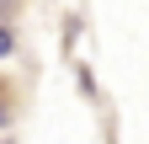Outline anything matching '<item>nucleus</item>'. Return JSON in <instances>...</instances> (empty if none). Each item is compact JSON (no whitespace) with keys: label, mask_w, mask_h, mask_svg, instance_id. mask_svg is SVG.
Segmentation results:
<instances>
[{"label":"nucleus","mask_w":149,"mask_h":144,"mask_svg":"<svg viewBox=\"0 0 149 144\" xmlns=\"http://www.w3.org/2000/svg\"><path fill=\"white\" fill-rule=\"evenodd\" d=\"M11 53H16V27L0 22V59H11Z\"/></svg>","instance_id":"nucleus-1"},{"label":"nucleus","mask_w":149,"mask_h":144,"mask_svg":"<svg viewBox=\"0 0 149 144\" xmlns=\"http://www.w3.org/2000/svg\"><path fill=\"white\" fill-rule=\"evenodd\" d=\"M11 123H16V107H11L6 96H0V134H6V128H11Z\"/></svg>","instance_id":"nucleus-2"},{"label":"nucleus","mask_w":149,"mask_h":144,"mask_svg":"<svg viewBox=\"0 0 149 144\" xmlns=\"http://www.w3.org/2000/svg\"><path fill=\"white\" fill-rule=\"evenodd\" d=\"M16 11H22V0H0V22H11Z\"/></svg>","instance_id":"nucleus-3"}]
</instances>
